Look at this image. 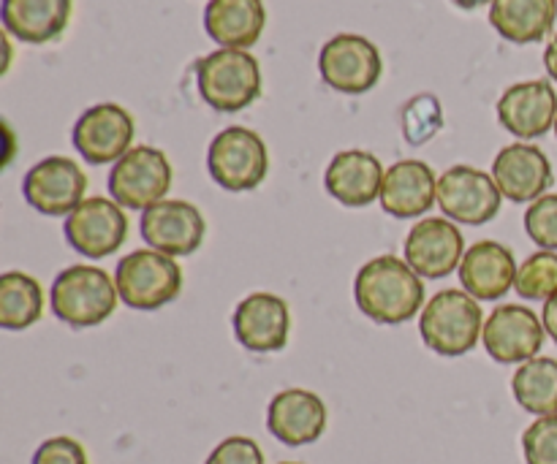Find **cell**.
I'll return each instance as SVG.
<instances>
[{
  "mask_svg": "<svg viewBox=\"0 0 557 464\" xmlns=\"http://www.w3.org/2000/svg\"><path fill=\"white\" fill-rule=\"evenodd\" d=\"M199 96L215 112H243L261 96V65L248 49H215L196 63Z\"/></svg>",
  "mask_w": 557,
  "mask_h": 464,
  "instance_id": "2",
  "label": "cell"
},
{
  "mask_svg": "<svg viewBox=\"0 0 557 464\" xmlns=\"http://www.w3.org/2000/svg\"><path fill=\"white\" fill-rule=\"evenodd\" d=\"M557 0H493L490 25L511 43H536L555 27Z\"/></svg>",
  "mask_w": 557,
  "mask_h": 464,
  "instance_id": "25",
  "label": "cell"
},
{
  "mask_svg": "<svg viewBox=\"0 0 557 464\" xmlns=\"http://www.w3.org/2000/svg\"><path fill=\"white\" fill-rule=\"evenodd\" d=\"M205 464H264V451L253 438L234 435L218 443Z\"/></svg>",
  "mask_w": 557,
  "mask_h": 464,
  "instance_id": "32",
  "label": "cell"
},
{
  "mask_svg": "<svg viewBox=\"0 0 557 464\" xmlns=\"http://www.w3.org/2000/svg\"><path fill=\"white\" fill-rule=\"evenodd\" d=\"M74 11V0H3V27L22 43L58 41Z\"/></svg>",
  "mask_w": 557,
  "mask_h": 464,
  "instance_id": "23",
  "label": "cell"
},
{
  "mask_svg": "<svg viewBox=\"0 0 557 464\" xmlns=\"http://www.w3.org/2000/svg\"><path fill=\"white\" fill-rule=\"evenodd\" d=\"M330 413L324 400L313 391L286 389L272 397L270 411H267V427L281 440L283 446H310L324 435Z\"/></svg>",
  "mask_w": 557,
  "mask_h": 464,
  "instance_id": "18",
  "label": "cell"
},
{
  "mask_svg": "<svg viewBox=\"0 0 557 464\" xmlns=\"http://www.w3.org/2000/svg\"><path fill=\"white\" fill-rule=\"evenodd\" d=\"M384 177L386 172L373 152L343 150L326 166L324 188L343 206H368L381 199Z\"/></svg>",
  "mask_w": 557,
  "mask_h": 464,
  "instance_id": "21",
  "label": "cell"
},
{
  "mask_svg": "<svg viewBox=\"0 0 557 464\" xmlns=\"http://www.w3.org/2000/svg\"><path fill=\"white\" fill-rule=\"evenodd\" d=\"M44 313V291L25 272L0 275V326L9 331L30 329Z\"/></svg>",
  "mask_w": 557,
  "mask_h": 464,
  "instance_id": "27",
  "label": "cell"
},
{
  "mask_svg": "<svg viewBox=\"0 0 557 464\" xmlns=\"http://www.w3.org/2000/svg\"><path fill=\"white\" fill-rule=\"evenodd\" d=\"M517 261L506 244L484 239L466 250L460 264V283L476 302H498L515 288Z\"/></svg>",
  "mask_w": 557,
  "mask_h": 464,
  "instance_id": "20",
  "label": "cell"
},
{
  "mask_svg": "<svg viewBox=\"0 0 557 464\" xmlns=\"http://www.w3.org/2000/svg\"><path fill=\"white\" fill-rule=\"evenodd\" d=\"M525 231L542 250H557V196L547 193L525 212Z\"/></svg>",
  "mask_w": 557,
  "mask_h": 464,
  "instance_id": "30",
  "label": "cell"
},
{
  "mask_svg": "<svg viewBox=\"0 0 557 464\" xmlns=\"http://www.w3.org/2000/svg\"><path fill=\"white\" fill-rule=\"evenodd\" d=\"M522 454L528 464H557V413L542 416L522 435Z\"/></svg>",
  "mask_w": 557,
  "mask_h": 464,
  "instance_id": "29",
  "label": "cell"
},
{
  "mask_svg": "<svg viewBox=\"0 0 557 464\" xmlns=\"http://www.w3.org/2000/svg\"><path fill=\"white\" fill-rule=\"evenodd\" d=\"M438 201V183L433 168L424 161H400L386 172L384 188H381V206L386 215L422 217L433 210Z\"/></svg>",
  "mask_w": 557,
  "mask_h": 464,
  "instance_id": "22",
  "label": "cell"
},
{
  "mask_svg": "<svg viewBox=\"0 0 557 464\" xmlns=\"http://www.w3.org/2000/svg\"><path fill=\"white\" fill-rule=\"evenodd\" d=\"M25 201L49 217H69L85 201L87 174L65 155H49L25 174Z\"/></svg>",
  "mask_w": 557,
  "mask_h": 464,
  "instance_id": "9",
  "label": "cell"
},
{
  "mask_svg": "<svg viewBox=\"0 0 557 464\" xmlns=\"http://www.w3.org/2000/svg\"><path fill=\"white\" fill-rule=\"evenodd\" d=\"M264 25V0H210L205 9L207 36L223 49H250Z\"/></svg>",
  "mask_w": 557,
  "mask_h": 464,
  "instance_id": "24",
  "label": "cell"
},
{
  "mask_svg": "<svg viewBox=\"0 0 557 464\" xmlns=\"http://www.w3.org/2000/svg\"><path fill=\"white\" fill-rule=\"evenodd\" d=\"M498 120L517 139H539L557 120L555 87L544 79L511 85L498 101Z\"/></svg>",
  "mask_w": 557,
  "mask_h": 464,
  "instance_id": "19",
  "label": "cell"
},
{
  "mask_svg": "<svg viewBox=\"0 0 557 464\" xmlns=\"http://www.w3.org/2000/svg\"><path fill=\"white\" fill-rule=\"evenodd\" d=\"M207 234L205 215L190 201L163 199L141 212V237L163 255H190L201 248Z\"/></svg>",
  "mask_w": 557,
  "mask_h": 464,
  "instance_id": "13",
  "label": "cell"
},
{
  "mask_svg": "<svg viewBox=\"0 0 557 464\" xmlns=\"http://www.w3.org/2000/svg\"><path fill=\"white\" fill-rule=\"evenodd\" d=\"M544 65H547V74L557 81V36L547 43V52H544Z\"/></svg>",
  "mask_w": 557,
  "mask_h": 464,
  "instance_id": "35",
  "label": "cell"
},
{
  "mask_svg": "<svg viewBox=\"0 0 557 464\" xmlns=\"http://www.w3.org/2000/svg\"><path fill=\"white\" fill-rule=\"evenodd\" d=\"M517 293L528 302H549L557 293V253L539 250L531 259L522 261L515 280Z\"/></svg>",
  "mask_w": 557,
  "mask_h": 464,
  "instance_id": "28",
  "label": "cell"
},
{
  "mask_svg": "<svg viewBox=\"0 0 557 464\" xmlns=\"http://www.w3.org/2000/svg\"><path fill=\"white\" fill-rule=\"evenodd\" d=\"M555 134H557V120H555Z\"/></svg>",
  "mask_w": 557,
  "mask_h": 464,
  "instance_id": "38",
  "label": "cell"
},
{
  "mask_svg": "<svg viewBox=\"0 0 557 464\" xmlns=\"http://www.w3.org/2000/svg\"><path fill=\"white\" fill-rule=\"evenodd\" d=\"M466 259V237L457 223L424 217L406 239V261L424 280H444Z\"/></svg>",
  "mask_w": 557,
  "mask_h": 464,
  "instance_id": "14",
  "label": "cell"
},
{
  "mask_svg": "<svg viewBox=\"0 0 557 464\" xmlns=\"http://www.w3.org/2000/svg\"><path fill=\"white\" fill-rule=\"evenodd\" d=\"M134 134V117L123 106L98 103L76 120L74 147L87 163L103 166V163H117L131 150Z\"/></svg>",
  "mask_w": 557,
  "mask_h": 464,
  "instance_id": "15",
  "label": "cell"
},
{
  "mask_svg": "<svg viewBox=\"0 0 557 464\" xmlns=\"http://www.w3.org/2000/svg\"><path fill=\"white\" fill-rule=\"evenodd\" d=\"M281 464H299V462H281Z\"/></svg>",
  "mask_w": 557,
  "mask_h": 464,
  "instance_id": "37",
  "label": "cell"
},
{
  "mask_svg": "<svg viewBox=\"0 0 557 464\" xmlns=\"http://www.w3.org/2000/svg\"><path fill=\"white\" fill-rule=\"evenodd\" d=\"M493 179L506 199L522 204V201H536L547 196L555 174L553 163L539 147L517 141L498 152L493 161Z\"/></svg>",
  "mask_w": 557,
  "mask_h": 464,
  "instance_id": "17",
  "label": "cell"
},
{
  "mask_svg": "<svg viewBox=\"0 0 557 464\" xmlns=\"http://www.w3.org/2000/svg\"><path fill=\"white\" fill-rule=\"evenodd\" d=\"M419 331L430 351L451 359L466 356L479 346L484 331L482 304L468 291L446 288L424 304Z\"/></svg>",
  "mask_w": 557,
  "mask_h": 464,
  "instance_id": "4",
  "label": "cell"
},
{
  "mask_svg": "<svg viewBox=\"0 0 557 464\" xmlns=\"http://www.w3.org/2000/svg\"><path fill=\"white\" fill-rule=\"evenodd\" d=\"M321 79L337 92L362 96L373 90L381 79V52L370 38L357 33H341L321 47L319 54Z\"/></svg>",
  "mask_w": 557,
  "mask_h": 464,
  "instance_id": "8",
  "label": "cell"
},
{
  "mask_svg": "<svg viewBox=\"0 0 557 464\" xmlns=\"http://www.w3.org/2000/svg\"><path fill=\"white\" fill-rule=\"evenodd\" d=\"M511 391L522 411L533 416H555L557 413V359L536 356L520 364L511 378Z\"/></svg>",
  "mask_w": 557,
  "mask_h": 464,
  "instance_id": "26",
  "label": "cell"
},
{
  "mask_svg": "<svg viewBox=\"0 0 557 464\" xmlns=\"http://www.w3.org/2000/svg\"><path fill=\"white\" fill-rule=\"evenodd\" d=\"M542 324H544V331H547V335L557 342V293H555L553 299H549L547 304H544Z\"/></svg>",
  "mask_w": 557,
  "mask_h": 464,
  "instance_id": "34",
  "label": "cell"
},
{
  "mask_svg": "<svg viewBox=\"0 0 557 464\" xmlns=\"http://www.w3.org/2000/svg\"><path fill=\"white\" fill-rule=\"evenodd\" d=\"M455 3L460 5V9H479V5L493 3V0H455Z\"/></svg>",
  "mask_w": 557,
  "mask_h": 464,
  "instance_id": "36",
  "label": "cell"
},
{
  "mask_svg": "<svg viewBox=\"0 0 557 464\" xmlns=\"http://www.w3.org/2000/svg\"><path fill=\"white\" fill-rule=\"evenodd\" d=\"M504 193L495 185L493 174L473 166H451L438 179V206L446 217L468 226L490 223L500 212Z\"/></svg>",
  "mask_w": 557,
  "mask_h": 464,
  "instance_id": "11",
  "label": "cell"
},
{
  "mask_svg": "<svg viewBox=\"0 0 557 464\" xmlns=\"http://www.w3.org/2000/svg\"><path fill=\"white\" fill-rule=\"evenodd\" d=\"M544 324L525 304H500L482 331L484 348L498 364H525L544 346Z\"/></svg>",
  "mask_w": 557,
  "mask_h": 464,
  "instance_id": "12",
  "label": "cell"
},
{
  "mask_svg": "<svg viewBox=\"0 0 557 464\" xmlns=\"http://www.w3.org/2000/svg\"><path fill=\"white\" fill-rule=\"evenodd\" d=\"M128 237V217L114 199H85L65 217V239L85 259H107L117 253Z\"/></svg>",
  "mask_w": 557,
  "mask_h": 464,
  "instance_id": "10",
  "label": "cell"
},
{
  "mask_svg": "<svg viewBox=\"0 0 557 464\" xmlns=\"http://www.w3.org/2000/svg\"><path fill=\"white\" fill-rule=\"evenodd\" d=\"M210 177L232 193H245L264 183L270 172V152L256 130L232 125L212 139L207 150Z\"/></svg>",
  "mask_w": 557,
  "mask_h": 464,
  "instance_id": "5",
  "label": "cell"
},
{
  "mask_svg": "<svg viewBox=\"0 0 557 464\" xmlns=\"http://www.w3.org/2000/svg\"><path fill=\"white\" fill-rule=\"evenodd\" d=\"M172 163L158 147H131L109 172V196L125 210L147 212L172 188Z\"/></svg>",
  "mask_w": 557,
  "mask_h": 464,
  "instance_id": "7",
  "label": "cell"
},
{
  "mask_svg": "<svg viewBox=\"0 0 557 464\" xmlns=\"http://www.w3.org/2000/svg\"><path fill=\"white\" fill-rule=\"evenodd\" d=\"M52 313L74 329L101 326L117 310V283L101 266L76 264L52 283Z\"/></svg>",
  "mask_w": 557,
  "mask_h": 464,
  "instance_id": "3",
  "label": "cell"
},
{
  "mask_svg": "<svg viewBox=\"0 0 557 464\" xmlns=\"http://www.w3.org/2000/svg\"><path fill=\"white\" fill-rule=\"evenodd\" d=\"M33 464H90L87 462V451L79 440L74 438H49L33 454Z\"/></svg>",
  "mask_w": 557,
  "mask_h": 464,
  "instance_id": "33",
  "label": "cell"
},
{
  "mask_svg": "<svg viewBox=\"0 0 557 464\" xmlns=\"http://www.w3.org/2000/svg\"><path fill=\"white\" fill-rule=\"evenodd\" d=\"M403 128H406V139L411 145H422L430 136L438 134L441 128V106L435 98L422 96L411 101L403 114Z\"/></svg>",
  "mask_w": 557,
  "mask_h": 464,
  "instance_id": "31",
  "label": "cell"
},
{
  "mask_svg": "<svg viewBox=\"0 0 557 464\" xmlns=\"http://www.w3.org/2000/svg\"><path fill=\"white\" fill-rule=\"evenodd\" d=\"M117 293L134 310H161L183 291V269L172 255L158 250H134L114 272Z\"/></svg>",
  "mask_w": 557,
  "mask_h": 464,
  "instance_id": "6",
  "label": "cell"
},
{
  "mask_svg": "<svg viewBox=\"0 0 557 464\" xmlns=\"http://www.w3.org/2000/svg\"><path fill=\"white\" fill-rule=\"evenodd\" d=\"M234 337L250 353H277L292 331L288 304L275 293H250L234 310Z\"/></svg>",
  "mask_w": 557,
  "mask_h": 464,
  "instance_id": "16",
  "label": "cell"
},
{
  "mask_svg": "<svg viewBox=\"0 0 557 464\" xmlns=\"http://www.w3.org/2000/svg\"><path fill=\"white\" fill-rule=\"evenodd\" d=\"M354 299L370 321L381 326H400L411 321L424 304V283L408 261L379 255L359 269Z\"/></svg>",
  "mask_w": 557,
  "mask_h": 464,
  "instance_id": "1",
  "label": "cell"
}]
</instances>
